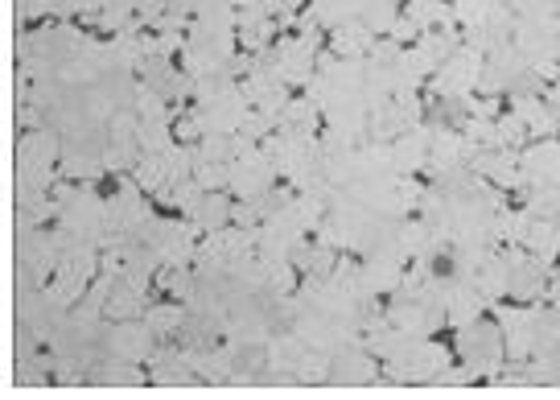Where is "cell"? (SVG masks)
<instances>
[{
    "instance_id": "4",
    "label": "cell",
    "mask_w": 560,
    "mask_h": 400,
    "mask_svg": "<svg viewBox=\"0 0 560 400\" xmlns=\"http://www.w3.org/2000/svg\"><path fill=\"white\" fill-rule=\"evenodd\" d=\"M165 132H169V145H178V149H198V145H202V120H198L194 104H186L182 112H173L169 124H165Z\"/></svg>"
},
{
    "instance_id": "5",
    "label": "cell",
    "mask_w": 560,
    "mask_h": 400,
    "mask_svg": "<svg viewBox=\"0 0 560 400\" xmlns=\"http://www.w3.org/2000/svg\"><path fill=\"white\" fill-rule=\"evenodd\" d=\"M136 128H140V120H136V112H132V108H112L108 124H103V132H108V141H116V145L132 141V137H136Z\"/></svg>"
},
{
    "instance_id": "2",
    "label": "cell",
    "mask_w": 560,
    "mask_h": 400,
    "mask_svg": "<svg viewBox=\"0 0 560 400\" xmlns=\"http://www.w3.org/2000/svg\"><path fill=\"white\" fill-rule=\"evenodd\" d=\"M108 343H112V351H116L124 363H145V359L153 355V347H157V335L136 318V322H120V326H112Z\"/></svg>"
},
{
    "instance_id": "1",
    "label": "cell",
    "mask_w": 560,
    "mask_h": 400,
    "mask_svg": "<svg viewBox=\"0 0 560 400\" xmlns=\"http://www.w3.org/2000/svg\"><path fill=\"white\" fill-rule=\"evenodd\" d=\"M145 293H149V302L182 306V302H190V293H194V277L182 269V264H157Z\"/></svg>"
},
{
    "instance_id": "3",
    "label": "cell",
    "mask_w": 560,
    "mask_h": 400,
    "mask_svg": "<svg viewBox=\"0 0 560 400\" xmlns=\"http://www.w3.org/2000/svg\"><path fill=\"white\" fill-rule=\"evenodd\" d=\"M99 318L108 322V326H120V322H136L140 318V297L136 289H124L116 285L108 297H103V306H99Z\"/></svg>"
}]
</instances>
